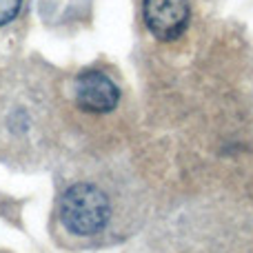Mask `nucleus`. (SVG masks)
<instances>
[{"mask_svg": "<svg viewBox=\"0 0 253 253\" xmlns=\"http://www.w3.org/2000/svg\"><path fill=\"white\" fill-rule=\"evenodd\" d=\"M142 16L153 38L169 42L187 31L191 9L189 0H144Z\"/></svg>", "mask_w": 253, "mask_h": 253, "instance_id": "nucleus-2", "label": "nucleus"}, {"mask_svg": "<svg viewBox=\"0 0 253 253\" xmlns=\"http://www.w3.org/2000/svg\"><path fill=\"white\" fill-rule=\"evenodd\" d=\"M116 202L109 187L96 180H76L58 196L56 220L60 231L80 247L105 245L116 233Z\"/></svg>", "mask_w": 253, "mask_h": 253, "instance_id": "nucleus-1", "label": "nucleus"}, {"mask_svg": "<svg viewBox=\"0 0 253 253\" xmlns=\"http://www.w3.org/2000/svg\"><path fill=\"white\" fill-rule=\"evenodd\" d=\"M76 102L80 109L89 111V114H109L118 107L120 91L118 84L102 71H83L76 78Z\"/></svg>", "mask_w": 253, "mask_h": 253, "instance_id": "nucleus-3", "label": "nucleus"}, {"mask_svg": "<svg viewBox=\"0 0 253 253\" xmlns=\"http://www.w3.org/2000/svg\"><path fill=\"white\" fill-rule=\"evenodd\" d=\"M22 7V0H0V27L11 22Z\"/></svg>", "mask_w": 253, "mask_h": 253, "instance_id": "nucleus-4", "label": "nucleus"}]
</instances>
